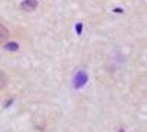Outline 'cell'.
I'll use <instances>...</instances> for the list:
<instances>
[{
    "instance_id": "6da1fadb",
    "label": "cell",
    "mask_w": 147,
    "mask_h": 132,
    "mask_svg": "<svg viewBox=\"0 0 147 132\" xmlns=\"http://www.w3.org/2000/svg\"><path fill=\"white\" fill-rule=\"evenodd\" d=\"M88 82V74H87L85 70H79L74 78V87L76 89H79V88L84 87Z\"/></svg>"
},
{
    "instance_id": "ba28073f",
    "label": "cell",
    "mask_w": 147,
    "mask_h": 132,
    "mask_svg": "<svg viewBox=\"0 0 147 132\" xmlns=\"http://www.w3.org/2000/svg\"><path fill=\"white\" fill-rule=\"evenodd\" d=\"M120 132H125V131H124V130H123V129H121V130H120Z\"/></svg>"
},
{
    "instance_id": "277c9868",
    "label": "cell",
    "mask_w": 147,
    "mask_h": 132,
    "mask_svg": "<svg viewBox=\"0 0 147 132\" xmlns=\"http://www.w3.org/2000/svg\"><path fill=\"white\" fill-rule=\"evenodd\" d=\"M6 50L10 51V52H16V51L19 50V44L16 43V42H9V43L6 44Z\"/></svg>"
},
{
    "instance_id": "52a82bcc",
    "label": "cell",
    "mask_w": 147,
    "mask_h": 132,
    "mask_svg": "<svg viewBox=\"0 0 147 132\" xmlns=\"http://www.w3.org/2000/svg\"><path fill=\"white\" fill-rule=\"evenodd\" d=\"M114 12H123L122 9H114Z\"/></svg>"
},
{
    "instance_id": "3957f363",
    "label": "cell",
    "mask_w": 147,
    "mask_h": 132,
    "mask_svg": "<svg viewBox=\"0 0 147 132\" xmlns=\"http://www.w3.org/2000/svg\"><path fill=\"white\" fill-rule=\"evenodd\" d=\"M9 38V31L5 25H2L0 23V44L6 42Z\"/></svg>"
},
{
    "instance_id": "7a4b0ae2",
    "label": "cell",
    "mask_w": 147,
    "mask_h": 132,
    "mask_svg": "<svg viewBox=\"0 0 147 132\" xmlns=\"http://www.w3.org/2000/svg\"><path fill=\"white\" fill-rule=\"evenodd\" d=\"M37 7V1L36 0H24L21 2L20 8L25 11V12H31L33 10H35Z\"/></svg>"
},
{
    "instance_id": "8992f818",
    "label": "cell",
    "mask_w": 147,
    "mask_h": 132,
    "mask_svg": "<svg viewBox=\"0 0 147 132\" xmlns=\"http://www.w3.org/2000/svg\"><path fill=\"white\" fill-rule=\"evenodd\" d=\"M76 31H77L78 34L81 33V31H82V23H77V25H76Z\"/></svg>"
},
{
    "instance_id": "5b68a950",
    "label": "cell",
    "mask_w": 147,
    "mask_h": 132,
    "mask_svg": "<svg viewBox=\"0 0 147 132\" xmlns=\"http://www.w3.org/2000/svg\"><path fill=\"white\" fill-rule=\"evenodd\" d=\"M6 85H7V75L2 70H0V89H2Z\"/></svg>"
}]
</instances>
